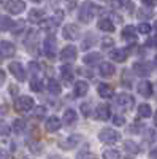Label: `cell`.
Segmentation results:
<instances>
[{"mask_svg": "<svg viewBox=\"0 0 157 159\" xmlns=\"http://www.w3.org/2000/svg\"><path fill=\"white\" fill-rule=\"evenodd\" d=\"M114 124L116 126H122V124H125V118L124 116H121V115H117V116H114Z\"/></svg>", "mask_w": 157, "mask_h": 159, "instance_id": "cell-39", "label": "cell"}, {"mask_svg": "<svg viewBox=\"0 0 157 159\" xmlns=\"http://www.w3.org/2000/svg\"><path fill=\"white\" fill-rule=\"evenodd\" d=\"M5 80H7V73H5L3 70H0V86L5 83Z\"/></svg>", "mask_w": 157, "mask_h": 159, "instance_id": "cell-42", "label": "cell"}, {"mask_svg": "<svg viewBox=\"0 0 157 159\" xmlns=\"http://www.w3.org/2000/svg\"><path fill=\"white\" fill-rule=\"evenodd\" d=\"M29 67H30V70L38 72V64H37V62H30V64H29Z\"/></svg>", "mask_w": 157, "mask_h": 159, "instance_id": "cell-43", "label": "cell"}, {"mask_svg": "<svg viewBox=\"0 0 157 159\" xmlns=\"http://www.w3.org/2000/svg\"><path fill=\"white\" fill-rule=\"evenodd\" d=\"M30 89L33 92H40L43 89V81H41L40 78H33L32 81H30Z\"/></svg>", "mask_w": 157, "mask_h": 159, "instance_id": "cell-30", "label": "cell"}, {"mask_svg": "<svg viewBox=\"0 0 157 159\" xmlns=\"http://www.w3.org/2000/svg\"><path fill=\"white\" fill-rule=\"evenodd\" d=\"M98 139H100L103 143H116V142H119L121 135H119V132H117V130L107 127V129H102V130H100Z\"/></svg>", "mask_w": 157, "mask_h": 159, "instance_id": "cell-3", "label": "cell"}, {"mask_svg": "<svg viewBox=\"0 0 157 159\" xmlns=\"http://www.w3.org/2000/svg\"><path fill=\"white\" fill-rule=\"evenodd\" d=\"M155 124H157V115H155Z\"/></svg>", "mask_w": 157, "mask_h": 159, "instance_id": "cell-47", "label": "cell"}, {"mask_svg": "<svg viewBox=\"0 0 157 159\" xmlns=\"http://www.w3.org/2000/svg\"><path fill=\"white\" fill-rule=\"evenodd\" d=\"M60 73H62V78L67 83H70L73 80V72H72V67H68V65H63V67L60 69Z\"/></svg>", "mask_w": 157, "mask_h": 159, "instance_id": "cell-29", "label": "cell"}, {"mask_svg": "<svg viewBox=\"0 0 157 159\" xmlns=\"http://www.w3.org/2000/svg\"><path fill=\"white\" fill-rule=\"evenodd\" d=\"M15 25V21H11L8 16H0V30H10Z\"/></svg>", "mask_w": 157, "mask_h": 159, "instance_id": "cell-26", "label": "cell"}, {"mask_svg": "<svg viewBox=\"0 0 157 159\" xmlns=\"http://www.w3.org/2000/svg\"><path fill=\"white\" fill-rule=\"evenodd\" d=\"M138 32H140V34H149V32H151V25L146 24V22H141V24L138 25Z\"/></svg>", "mask_w": 157, "mask_h": 159, "instance_id": "cell-35", "label": "cell"}, {"mask_svg": "<svg viewBox=\"0 0 157 159\" xmlns=\"http://www.w3.org/2000/svg\"><path fill=\"white\" fill-rule=\"evenodd\" d=\"M76 56H78V51H76V48H75L73 45L65 46V48L60 51V59H62L63 62H72V61L76 59Z\"/></svg>", "mask_w": 157, "mask_h": 159, "instance_id": "cell-8", "label": "cell"}, {"mask_svg": "<svg viewBox=\"0 0 157 159\" xmlns=\"http://www.w3.org/2000/svg\"><path fill=\"white\" fill-rule=\"evenodd\" d=\"M10 134V127L5 121H0V135H8Z\"/></svg>", "mask_w": 157, "mask_h": 159, "instance_id": "cell-36", "label": "cell"}, {"mask_svg": "<svg viewBox=\"0 0 157 159\" xmlns=\"http://www.w3.org/2000/svg\"><path fill=\"white\" fill-rule=\"evenodd\" d=\"M8 69H10V72L13 73V76H15L18 81H24L25 80V70H24V67L19 62H11Z\"/></svg>", "mask_w": 157, "mask_h": 159, "instance_id": "cell-11", "label": "cell"}, {"mask_svg": "<svg viewBox=\"0 0 157 159\" xmlns=\"http://www.w3.org/2000/svg\"><path fill=\"white\" fill-rule=\"evenodd\" d=\"M141 2H143V5L148 7V8H152V7L157 5V0H141Z\"/></svg>", "mask_w": 157, "mask_h": 159, "instance_id": "cell-40", "label": "cell"}, {"mask_svg": "<svg viewBox=\"0 0 157 159\" xmlns=\"http://www.w3.org/2000/svg\"><path fill=\"white\" fill-rule=\"evenodd\" d=\"M114 72H116L114 65L110 64V62H103V64L100 65V75H102L103 78H110V76H113Z\"/></svg>", "mask_w": 157, "mask_h": 159, "instance_id": "cell-15", "label": "cell"}, {"mask_svg": "<svg viewBox=\"0 0 157 159\" xmlns=\"http://www.w3.org/2000/svg\"><path fill=\"white\" fill-rule=\"evenodd\" d=\"M89 91V84L86 81H78L75 83V96L76 97H84Z\"/></svg>", "mask_w": 157, "mask_h": 159, "instance_id": "cell-17", "label": "cell"}, {"mask_svg": "<svg viewBox=\"0 0 157 159\" xmlns=\"http://www.w3.org/2000/svg\"><path fill=\"white\" fill-rule=\"evenodd\" d=\"M43 46H45V54H46V57L54 59L56 54H57V40H56V37H54V35H48V37L45 38Z\"/></svg>", "mask_w": 157, "mask_h": 159, "instance_id": "cell-2", "label": "cell"}, {"mask_svg": "<svg viewBox=\"0 0 157 159\" xmlns=\"http://www.w3.org/2000/svg\"><path fill=\"white\" fill-rule=\"evenodd\" d=\"M133 72L138 76H148L151 73V65L145 61H138L133 64Z\"/></svg>", "mask_w": 157, "mask_h": 159, "instance_id": "cell-10", "label": "cell"}, {"mask_svg": "<svg viewBox=\"0 0 157 159\" xmlns=\"http://www.w3.org/2000/svg\"><path fill=\"white\" fill-rule=\"evenodd\" d=\"M102 56L98 54V52H89V54L84 56V64L87 65H95L97 62H100Z\"/></svg>", "mask_w": 157, "mask_h": 159, "instance_id": "cell-24", "label": "cell"}, {"mask_svg": "<svg viewBox=\"0 0 157 159\" xmlns=\"http://www.w3.org/2000/svg\"><path fill=\"white\" fill-rule=\"evenodd\" d=\"M138 115L141 118H149L152 115V108H151V105L149 103H141L140 107H138Z\"/></svg>", "mask_w": 157, "mask_h": 159, "instance_id": "cell-25", "label": "cell"}, {"mask_svg": "<svg viewBox=\"0 0 157 159\" xmlns=\"http://www.w3.org/2000/svg\"><path fill=\"white\" fill-rule=\"evenodd\" d=\"M155 29H157V22H155Z\"/></svg>", "mask_w": 157, "mask_h": 159, "instance_id": "cell-49", "label": "cell"}, {"mask_svg": "<svg viewBox=\"0 0 157 159\" xmlns=\"http://www.w3.org/2000/svg\"><path fill=\"white\" fill-rule=\"evenodd\" d=\"M110 57H111L113 61H116V62H125L127 57H129V51L124 49V48L113 49V51H111V54H110Z\"/></svg>", "mask_w": 157, "mask_h": 159, "instance_id": "cell-12", "label": "cell"}, {"mask_svg": "<svg viewBox=\"0 0 157 159\" xmlns=\"http://www.w3.org/2000/svg\"><path fill=\"white\" fill-rule=\"evenodd\" d=\"M45 18V11L43 10H32L29 13V21H32L33 24H38V22H41Z\"/></svg>", "mask_w": 157, "mask_h": 159, "instance_id": "cell-21", "label": "cell"}, {"mask_svg": "<svg viewBox=\"0 0 157 159\" xmlns=\"http://www.w3.org/2000/svg\"><path fill=\"white\" fill-rule=\"evenodd\" d=\"M76 119H78V116H76V111H75V110H72V108L65 110V113H63V123H65V124L72 126V124L76 123Z\"/></svg>", "mask_w": 157, "mask_h": 159, "instance_id": "cell-20", "label": "cell"}, {"mask_svg": "<svg viewBox=\"0 0 157 159\" xmlns=\"http://www.w3.org/2000/svg\"><path fill=\"white\" fill-rule=\"evenodd\" d=\"M98 94H100V97H103V99H110V97L114 94V89H113V86H110V84L102 83V84H98Z\"/></svg>", "mask_w": 157, "mask_h": 159, "instance_id": "cell-18", "label": "cell"}, {"mask_svg": "<svg viewBox=\"0 0 157 159\" xmlns=\"http://www.w3.org/2000/svg\"><path fill=\"white\" fill-rule=\"evenodd\" d=\"M80 140H81V137H80V135H70L65 142H60V147H62V148H65V150H70V148L76 147V145L80 143Z\"/></svg>", "mask_w": 157, "mask_h": 159, "instance_id": "cell-19", "label": "cell"}, {"mask_svg": "<svg viewBox=\"0 0 157 159\" xmlns=\"http://www.w3.org/2000/svg\"><path fill=\"white\" fill-rule=\"evenodd\" d=\"M15 52H16V48L11 42H7V40L0 42V56L2 57H13Z\"/></svg>", "mask_w": 157, "mask_h": 159, "instance_id": "cell-7", "label": "cell"}, {"mask_svg": "<svg viewBox=\"0 0 157 159\" xmlns=\"http://www.w3.org/2000/svg\"><path fill=\"white\" fill-rule=\"evenodd\" d=\"M137 126H132V129H130V130H132V132H140V129L143 127V126H140L138 123H135Z\"/></svg>", "mask_w": 157, "mask_h": 159, "instance_id": "cell-44", "label": "cell"}, {"mask_svg": "<svg viewBox=\"0 0 157 159\" xmlns=\"http://www.w3.org/2000/svg\"><path fill=\"white\" fill-rule=\"evenodd\" d=\"M103 159H121V153L117 150H107L103 153Z\"/></svg>", "mask_w": 157, "mask_h": 159, "instance_id": "cell-31", "label": "cell"}, {"mask_svg": "<svg viewBox=\"0 0 157 159\" xmlns=\"http://www.w3.org/2000/svg\"><path fill=\"white\" fill-rule=\"evenodd\" d=\"M98 10H100V8H98L95 3H92V2H84V3L81 5V8H80L78 18H80L81 22L89 24V22H92V19L95 18V15H97Z\"/></svg>", "mask_w": 157, "mask_h": 159, "instance_id": "cell-1", "label": "cell"}, {"mask_svg": "<svg viewBox=\"0 0 157 159\" xmlns=\"http://www.w3.org/2000/svg\"><path fill=\"white\" fill-rule=\"evenodd\" d=\"M124 150H125L130 156H133V154H137V153L140 151L138 145H135V142H130V140L124 142Z\"/></svg>", "mask_w": 157, "mask_h": 159, "instance_id": "cell-27", "label": "cell"}, {"mask_svg": "<svg viewBox=\"0 0 157 159\" xmlns=\"http://www.w3.org/2000/svg\"><path fill=\"white\" fill-rule=\"evenodd\" d=\"M97 25H98V29L103 30V32H114V24H113L111 19H100L97 22Z\"/></svg>", "mask_w": 157, "mask_h": 159, "instance_id": "cell-22", "label": "cell"}, {"mask_svg": "<svg viewBox=\"0 0 157 159\" xmlns=\"http://www.w3.org/2000/svg\"><path fill=\"white\" fill-rule=\"evenodd\" d=\"M151 154H152V157H154V159H157V148H155V150H154Z\"/></svg>", "mask_w": 157, "mask_h": 159, "instance_id": "cell-45", "label": "cell"}, {"mask_svg": "<svg viewBox=\"0 0 157 159\" xmlns=\"http://www.w3.org/2000/svg\"><path fill=\"white\" fill-rule=\"evenodd\" d=\"M133 97L130 96V94H125V92H122V94L117 96L116 99V103H117V107H121V108H125V110H130L133 107Z\"/></svg>", "mask_w": 157, "mask_h": 159, "instance_id": "cell-6", "label": "cell"}, {"mask_svg": "<svg viewBox=\"0 0 157 159\" xmlns=\"http://www.w3.org/2000/svg\"><path fill=\"white\" fill-rule=\"evenodd\" d=\"M122 38L127 40V42H133V40H137L135 27H132V25H127V27H124V29H122Z\"/></svg>", "mask_w": 157, "mask_h": 159, "instance_id": "cell-23", "label": "cell"}, {"mask_svg": "<svg viewBox=\"0 0 157 159\" xmlns=\"http://www.w3.org/2000/svg\"><path fill=\"white\" fill-rule=\"evenodd\" d=\"M45 113H46V108H45V107H37V108H35V111H33V115H35V118H37V119L43 118V116H45Z\"/></svg>", "mask_w": 157, "mask_h": 159, "instance_id": "cell-37", "label": "cell"}, {"mask_svg": "<svg viewBox=\"0 0 157 159\" xmlns=\"http://www.w3.org/2000/svg\"><path fill=\"white\" fill-rule=\"evenodd\" d=\"M33 2H40V0H33Z\"/></svg>", "mask_w": 157, "mask_h": 159, "instance_id": "cell-48", "label": "cell"}, {"mask_svg": "<svg viewBox=\"0 0 157 159\" xmlns=\"http://www.w3.org/2000/svg\"><path fill=\"white\" fill-rule=\"evenodd\" d=\"M130 7L132 8V3L129 2V0H111V7L113 8H122V7Z\"/></svg>", "mask_w": 157, "mask_h": 159, "instance_id": "cell-33", "label": "cell"}, {"mask_svg": "<svg viewBox=\"0 0 157 159\" xmlns=\"http://www.w3.org/2000/svg\"><path fill=\"white\" fill-rule=\"evenodd\" d=\"M48 91L51 92V94L57 96V94H60V84L56 81V80H49L48 81Z\"/></svg>", "mask_w": 157, "mask_h": 159, "instance_id": "cell-28", "label": "cell"}, {"mask_svg": "<svg viewBox=\"0 0 157 159\" xmlns=\"http://www.w3.org/2000/svg\"><path fill=\"white\" fill-rule=\"evenodd\" d=\"M24 127H25L24 119H16V121L13 123V130H15L16 134H21V132L24 130Z\"/></svg>", "mask_w": 157, "mask_h": 159, "instance_id": "cell-32", "label": "cell"}, {"mask_svg": "<svg viewBox=\"0 0 157 159\" xmlns=\"http://www.w3.org/2000/svg\"><path fill=\"white\" fill-rule=\"evenodd\" d=\"M138 92L143 97H151L152 96V83L149 81H141L138 84Z\"/></svg>", "mask_w": 157, "mask_h": 159, "instance_id": "cell-16", "label": "cell"}, {"mask_svg": "<svg viewBox=\"0 0 157 159\" xmlns=\"http://www.w3.org/2000/svg\"><path fill=\"white\" fill-rule=\"evenodd\" d=\"M110 115H111V111H110V107L108 105H98L97 107V110H95V116L98 118V119H102V121H107V119L110 118Z\"/></svg>", "mask_w": 157, "mask_h": 159, "instance_id": "cell-14", "label": "cell"}, {"mask_svg": "<svg viewBox=\"0 0 157 159\" xmlns=\"http://www.w3.org/2000/svg\"><path fill=\"white\" fill-rule=\"evenodd\" d=\"M15 107H16L18 111H30L33 108V99L29 97V96H21L16 100Z\"/></svg>", "mask_w": 157, "mask_h": 159, "instance_id": "cell-4", "label": "cell"}, {"mask_svg": "<svg viewBox=\"0 0 157 159\" xmlns=\"http://www.w3.org/2000/svg\"><path fill=\"white\" fill-rule=\"evenodd\" d=\"M154 65H155V69H157V56L154 57Z\"/></svg>", "mask_w": 157, "mask_h": 159, "instance_id": "cell-46", "label": "cell"}, {"mask_svg": "<svg viewBox=\"0 0 157 159\" xmlns=\"http://www.w3.org/2000/svg\"><path fill=\"white\" fill-rule=\"evenodd\" d=\"M62 35H63L65 40H78L80 35H81V30H80V27H78L76 24H68V25L63 27Z\"/></svg>", "mask_w": 157, "mask_h": 159, "instance_id": "cell-5", "label": "cell"}, {"mask_svg": "<svg viewBox=\"0 0 157 159\" xmlns=\"http://www.w3.org/2000/svg\"><path fill=\"white\" fill-rule=\"evenodd\" d=\"M22 29H24V21H18V22H15V25H13V32H15L16 35H18Z\"/></svg>", "mask_w": 157, "mask_h": 159, "instance_id": "cell-38", "label": "cell"}, {"mask_svg": "<svg viewBox=\"0 0 157 159\" xmlns=\"http://www.w3.org/2000/svg\"><path fill=\"white\" fill-rule=\"evenodd\" d=\"M46 130L48 132H56V130H59L60 129V119L57 118V116H51V118H48L46 119Z\"/></svg>", "mask_w": 157, "mask_h": 159, "instance_id": "cell-13", "label": "cell"}, {"mask_svg": "<svg viewBox=\"0 0 157 159\" xmlns=\"http://www.w3.org/2000/svg\"><path fill=\"white\" fill-rule=\"evenodd\" d=\"M7 10L11 15H19L25 10V2H22V0H10L7 3Z\"/></svg>", "mask_w": 157, "mask_h": 159, "instance_id": "cell-9", "label": "cell"}, {"mask_svg": "<svg viewBox=\"0 0 157 159\" xmlns=\"http://www.w3.org/2000/svg\"><path fill=\"white\" fill-rule=\"evenodd\" d=\"M81 110H83V115L84 116H89V103H83L81 105Z\"/></svg>", "mask_w": 157, "mask_h": 159, "instance_id": "cell-41", "label": "cell"}, {"mask_svg": "<svg viewBox=\"0 0 157 159\" xmlns=\"http://www.w3.org/2000/svg\"><path fill=\"white\" fill-rule=\"evenodd\" d=\"M137 16H138V19L145 21V19L152 18V11H148V10H138V11H137Z\"/></svg>", "mask_w": 157, "mask_h": 159, "instance_id": "cell-34", "label": "cell"}]
</instances>
